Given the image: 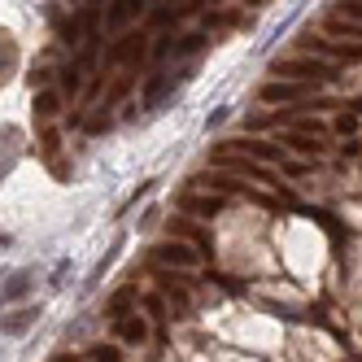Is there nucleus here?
Returning a JSON list of instances; mask_svg holds the SVG:
<instances>
[{"instance_id": "17", "label": "nucleus", "mask_w": 362, "mask_h": 362, "mask_svg": "<svg viewBox=\"0 0 362 362\" xmlns=\"http://www.w3.org/2000/svg\"><path fill=\"white\" fill-rule=\"evenodd\" d=\"M284 144L297 148V153H305V158H319V153H323V144L315 136H301V132H284Z\"/></svg>"}, {"instance_id": "16", "label": "nucleus", "mask_w": 362, "mask_h": 362, "mask_svg": "<svg viewBox=\"0 0 362 362\" xmlns=\"http://www.w3.org/2000/svg\"><path fill=\"white\" fill-rule=\"evenodd\" d=\"M13 66H18V44H13L5 31H0V83L13 74Z\"/></svg>"}, {"instance_id": "24", "label": "nucleus", "mask_w": 362, "mask_h": 362, "mask_svg": "<svg viewBox=\"0 0 362 362\" xmlns=\"http://www.w3.org/2000/svg\"><path fill=\"white\" fill-rule=\"evenodd\" d=\"M44 153H57V132H44Z\"/></svg>"}, {"instance_id": "4", "label": "nucleus", "mask_w": 362, "mask_h": 362, "mask_svg": "<svg viewBox=\"0 0 362 362\" xmlns=\"http://www.w3.org/2000/svg\"><path fill=\"white\" fill-rule=\"evenodd\" d=\"M153 262H158V267H179V271H188V267L201 262V253H197L192 245H184V240H166V245L153 249Z\"/></svg>"}, {"instance_id": "14", "label": "nucleus", "mask_w": 362, "mask_h": 362, "mask_svg": "<svg viewBox=\"0 0 362 362\" xmlns=\"http://www.w3.org/2000/svg\"><path fill=\"white\" fill-rule=\"evenodd\" d=\"M184 210L188 214H201V218H214L223 210V197H214V192L210 197H184Z\"/></svg>"}, {"instance_id": "1", "label": "nucleus", "mask_w": 362, "mask_h": 362, "mask_svg": "<svg viewBox=\"0 0 362 362\" xmlns=\"http://www.w3.org/2000/svg\"><path fill=\"white\" fill-rule=\"evenodd\" d=\"M192 70L197 66H175V70H158V74H153V79L144 83V92H140V105L144 110H158L162 105V100H170L179 88H184L188 79H192Z\"/></svg>"}, {"instance_id": "22", "label": "nucleus", "mask_w": 362, "mask_h": 362, "mask_svg": "<svg viewBox=\"0 0 362 362\" xmlns=\"http://www.w3.org/2000/svg\"><path fill=\"white\" fill-rule=\"evenodd\" d=\"M354 127H358V118H354V114H341V118H336V132H341V136H349Z\"/></svg>"}, {"instance_id": "9", "label": "nucleus", "mask_w": 362, "mask_h": 362, "mask_svg": "<svg viewBox=\"0 0 362 362\" xmlns=\"http://www.w3.org/2000/svg\"><path fill=\"white\" fill-rule=\"evenodd\" d=\"M310 88L305 83H267L262 88V100H271V105H293V100H305Z\"/></svg>"}, {"instance_id": "25", "label": "nucleus", "mask_w": 362, "mask_h": 362, "mask_svg": "<svg viewBox=\"0 0 362 362\" xmlns=\"http://www.w3.org/2000/svg\"><path fill=\"white\" fill-rule=\"evenodd\" d=\"M53 362H88V358H79V354H57Z\"/></svg>"}, {"instance_id": "23", "label": "nucleus", "mask_w": 362, "mask_h": 362, "mask_svg": "<svg viewBox=\"0 0 362 362\" xmlns=\"http://www.w3.org/2000/svg\"><path fill=\"white\" fill-rule=\"evenodd\" d=\"M144 310L148 315H162V297H144Z\"/></svg>"}, {"instance_id": "26", "label": "nucleus", "mask_w": 362, "mask_h": 362, "mask_svg": "<svg viewBox=\"0 0 362 362\" xmlns=\"http://www.w3.org/2000/svg\"><path fill=\"white\" fill-rule=\"evenodd\" d=\"M0 249H9V236H5V231H0Z\"/></svg>"}, {"instance_id": "3", "label": "nucleus", "mask_w": 362, "mask_h": 362, "mask_svg": "<svg viewBox=\"0 0 362 362\" xmlns=\"http://www.w3.org/2000/svg\"><path fill=\"white\" fill-rule=\"evenodd\" d=\"M144 53H148L144 31H122V35H118V44L105 53V62H110V66H132V62H140Z\"/></svg>"}, {"instance_id": "12", "label": "nucleus", "mask_w": 362, "mask_h": 362, "mask_svg": "<svg viewBox=\"0 0 362 362\" xmlns=\"http://www.w3.org/2000/svg\"><path fill=\"white\" fill-rule=\"evenodd\" d=\"M192 9H201V5H158L148 13V22H153V27H175V22H184Z\"/></svg>"}, {"instance_id": "21", "label": "nucleus", "mask_w": 362, "mask_h": 362, "mask_svg": "<svg viewBox=\"0 0 362 362\" xmlns=\"http://www.w3.org/2000/svg\"><path fill=\"white\" fill-rule=\"evenodd\" d=\"M66 275H70V262H66V257H62V262L53 267V288H62V284H66Z\"/></svg>"}, {"instance_id": "11", "label": "nucleus", "mask_w": 362, "mask_h": 362, "mask_svg": "<svg viewBox=\"0 0 362 362\" xmlns=\"http://www.w3.org/2000/svg\"><path fill=\"white\" fill-rule=\"evenodd\" d=\"M218 166L236 170V175H253V179H262V184H271V170L257 166V162H249V158H240V153H218Z\"/></svg>"}, {"instance_id": "8", "label": "nucleus", "mask_w": 362, "mask_h": 362, "mask_svg": "<svg viewBox=\"0 0 362 362\" xmlns=\"http://www.w3.org/2000/svg\"><path fill=\"white\" fill-rule=\"evenodd\" d=\"M140 0H114V5L105 9V27L110 31H127V27H132V18H140Z\"/></svg>"}, {"instance_id": "10", "label": "nucleus", "mask_w": 362, "mask_h": 362, "mask_svg": "<svg viewBox=\"0 0 362 362\" xmlns=\"http://www.w3.org/2000/svg\"><path fill=\"white\" fill-rule=\"evenodd\" d=\"M62 100H66V96H62L57 88H40V92H35V100H31V110H35V118H40V122H53V118H57V110H62Z\"/></svg>"}, {"instance_id": "18", "label": "nucleus", "mask_w": 362, "mask_h": 362, "mask_svg": "<svg viewBox=\"0 0 362 362\" xmlns=\"http://www.w3.org/2000/svg\"><path fill=\"white\" fill-rule=\"evenodd\" d=\"M57 79H62V88H57V92H62V96H74V92L83 88V70L70 62V66H62V70H57Z\"/></svg>"}, {"instance_id": "2", "label": "nucleus", "mask_w": 362, "mask_h": 362, "mask_svg": "<svg viewBox=\"0 0 362 362\" xmlns=\"http://www.w3.org/2000/svg\"><path fill=\"white\" fill-rule=\"evenodd\" d=\"M275 79H301L305 88L315 83H327L332 79V66L327 62H315V57H297V62H275Z\"/></svg>"}, {"instance_id": "7", "label": "nucleus", "mask_w": 362, "mask_h": 362, "mask_svg": "<svg viewBox=\"0 0 362 362\" xmlns=\"http://www.w3.org/2000/svg\"><path fill=\"white\" fill-rule=\"evenodd\" d=\"M35 288V267H18L5 284H0V301H27Z\"/></svg>"}, {"instance_id": "13", "label": "nucleus", "mask_w": 362, "mask_h": 362, "mask_svg": "<svg viewBox=\"0 0 362 362\" xmlns=\"http://www.w3.org/2000/svg\"><path fill=\"white\" fill-rule=\"evenodd\" d=\"M114 327H118V336H122L127 345H144V341H148V323H144L140 315H127V319H118Z\"/></svg>"}, {"instance_id": "19", "label": "nucleus", "mask_w": 362, "mask_h": 362, "mask_svg": "<svg viewBox=\"0 0 362 362\" xmlns=\"http://www.w3.org/2000/svg\"><path fill=\"white\" fill-rule=\"evenodd\" d=\"M88 358H92V362H122V349H118V345H96Z\"/></svg>"}, {"instance_id": "20", "label": "nucleus", "mask_w": 362, "mask_h": 362, "mask_svg": "<svg viewBox=\"0 0 362 362\" xmlns=\"http://www.w3.org/2000/svg\"><path fill=\"white\" fill-rule=\"evenodd\" d=\"M336 18H345V22H354V27H362V5H341V13Z\"/></svg>"}, {"instance_id": "5", "label": "nucleus", "mask_w": 362, "mask_h": 362, "mask_svg": "<svg viewBox=\"0 0 362 362\" xmlns=\"http://www.w3.org/2000/svg\"><path fill=\"white\" fill-rule=\"evenodd\" d=\"M223 153H240V158H249V162H257V166L284 162V148H275V144H267V140H231V144H223Z\"/></svg>"}, {"instance_id": "6", "label": "nucleus", "mask_w": 362, "mask_h": 362, "mask_svg": "<svg viewBox=\"0 0 362 362\" xmlns=\"http://www.w3.org/2000/svg\"><path fill=\"white\" fill-rule=\"evenodd\" d=\"M35 323H40V305H22V310H9V315L0 319V336H9V341H18V336H27Z\"/></svg>"}, {"instance_id": "15", "label": "nucleus", "mask_w": 362, "mask_h": 362, "mask_svg": "<svg viewBox=\"0 0 362 362\" xmlns=\"http://www.w3.org/2000/svg\"><path fill=\"white\" fill-rule=\"evenodd\" d=\"M132 305H136V293H132V288H118V293L105 301V315L118 323V319H127V310H132Z\"/></svg>"}]
</instances>
